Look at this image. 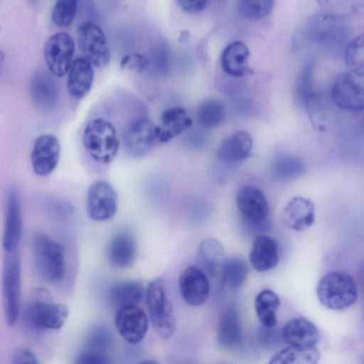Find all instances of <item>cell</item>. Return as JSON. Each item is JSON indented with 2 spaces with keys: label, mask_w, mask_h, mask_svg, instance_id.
Instances as JSON below:
<instances>
[{
  "label": "cell",
  "mask_w": 364,
  "mask_h": 364,
  "mask_svg": "<svg viewBox=\"0 0 364 364\" xmlns=\"http://www.w3.org/2000/svg\"><path fill=\"white\" fill-rule=\"evenodd\" d=\"M68 73V89L70 95L76 99L85 97L94 81L93 65L85 57H78L73 60Z\"/></svg>",
  "instance_id": "603a6c76"
},
{
  "label": "cell",
  "mask_w": 364,
  "mask_h": 364,
  "mask_svg": "<svg viewBox=\"0 0 364 364\" xmlns=\"http://www.w3.org/2000/svg\"><path fill=\"white\" fill-rule=\"evenodd\" d=\"M272 0H242L237 2V11L242 16L258 20L267 16L274 7Z\"/></svg>",
  "instance_id": "e575fe53"
},
{
  "label": "cell",
  "mask_w": 364,
  "mask_h": 364,
  "mask_svg": "<svg viewBox=\"0 0 364 364\" xmlns=\"http://www.w3.org/2000/svg\"><path fill=\"white\" fill-rule=\"evenodd\" d=\"M85 149L96 162L107 164L117 154L120 139L114 125L109 121L97 118L86 125L82 135Z\"/></svg>",
  "instance_id": "6da1fadb"
},
{
  "label": "cell",
  "mask_w": 364,
  "mask_h": 364,
  "mask_svg": "<svg viewBox=\"0 0 364 364\" xmlns=\"http://www.w3.org/2000/svg\"><path fill=\"white\" fill-rule=\"evenodd\" d=\"M363 34L354 38L348 45L346 51V63L351 73L363 77Z\"/></svg>",
  "instance_id": "836d02e7"
},
{
  "label": "cell",
  "mask_w": 364,
  "mask_h": 364,
  "mask_svg": "<svg viewBox=\"0 0 364 364\" xmlns=\"http://www.w3.org/2000/svg\"><path fill=\"white\" fill-rule=\"evenodd\" d=\"M320 303L326 308L341 311L352 306L358 299V289L353 277L333 271L321 277L316 287Z\"/></svg>",
  "instance_id": "7a4b0ae2"
},
{
  "label": "cell",
  "mask_w": 364,
  "mask_h": 364,
  "mask_svg": "<svg viewBox=\"0 0 364 364\" xmlns=\"http://www.w3.org/2000/svg\"><path fill=\"white\" fill-rule=\"evenodd\" d=\"M74 53L75 42L69 33L58 32L50 36L43 48L48 70L54 76H64L72 64Z\"/></svg>",
  "instance_id": "9c48e42d"
},
{
  "label": "cell",
  "mask_w": 364,
  "mask_h": 364,
  "mask_svg": "<svg viewBox=\"0 0 364 364\" xmlns=\"http://www.w3.org/2000/svg\"><path fill=\"white\" fill-rule=\"evenodd\" d=\"M178 286L184 301L198 306L206 302L210 294V284L207 275L198 267L189 266L181 273Z\"/></svg>",
  "instance_id": "2e32d148"
},
{
  "label": "cell",
  "mask_w": 364,
  "mask_h": 364,
  "mask_svg": "<svg viewBox=\"0 0 364 364\" xmlns=\"http://www.w3.org/2000/svg\"><path fill=\"white\" fill-rule=\"evenodd\" d=\"M60 155V144L55 136L48 134L38 136L31 154L33 171L41 176L50 175L56 168Z\"/></svg>",
  "instance_id": "5bb4252c"
},
{
  "label": "cell",
  "mask_w": 364,
  "mask_h": 364,
  "mask_svg": "<svg viewBox=\"0 0 364 364\" xmlns=\"http://www.w3.org/2000/svg\"><path fill=\"white\" fill-rule=\"evenodd\" d=\"M136 251V242L133 232L122 229L111 237L107 247V257L113 266L127 268L133 264Z\"/></svg>",
  "instance_id": "ac0fdd59"
},
{
  "label": "cell",
  "mask_w": 364,
  "mask_h": 364,
  "mask_svg": "<svg viewBox=\"0 0 364 364\" xmlns=\"http://www.w3.org/2000/svg\"><path fill=\"white\" fill-rule=\"evenodd\" d=\"M68 314L66 305L50 301L46 294L39 292L26 306L23 315L31 328L56 330L63 326Z\"/></svg>",
  "instance_id": "5b68a950"
},
{
  "label": "cell",
  "mask_w": 364,
  "mask_h": 364,
  "mask_svg": "<svg viewBox=\"0 0 364 364\" xmlns=\"http://www.w3.org/2000/svg\"><path fill=\"white\" fill-rule=\"evenodd\" d=\"M144 287L137 280L117 282L110 288L109 295L112 302L119 306L137 304L142 299Z\"/></svg>",
  "instance_id": "83f0119b"
},
{
  "label": "cell",
  "mask_w": 364,
  "mask_h": 364,
  "mask_svg": "<svg viewBox=\"0 0 364 364\" xmlns=\"http://www.w3.org/2000/svg\"><path fill=\"white\" fill-rule=\"evenodd\" d=\"M22 228L20 198L16 188L11 187L8 191L5 205L3 247L6 252L16 250L21 238Z\"/></svg>",
  "instance_id": "9a60e30c"
},
{
  "label": "cell",
  "mask_w": 364,
  "mask_h": 364,
  "mask_svg": "<svg viewBox=\"0 0 364 364\" xmlns=\"http://www.w3.org/2000/svg\"><path fill=\"white\" fill-rule=\"evenodd\" d=\"M76 364H105V360L97 353H85L79 357Z\"/></svg>",
  "instance_id": "ab89813d"
},
{
  "label": "cell",
  "mask_w": 364,
  "mask_h": 364,
  "mask_svg": "<svg viewBox=\"0 0 364 364\" xmlns=\"http://www.w3.org/2000/svg\"><path fill=\"white\" fill-rule=\"evenodd\" d=\"M192 125L193 120L183 107H173L165 109L157 125L158 143L169 142L189 130Z\"/></svg>",
  "instance_id": "d6986e66"
},
{
  "label": "cell",
  "mask_w": 364,
  "mask_h": 364,
  "mask_svg": "<svg viewBox=\"0 0 364 364\" xmlns=\"http://www.w3.org/2000/svg\"><path fill=\"white\" fill-rule=\"evenodd\" d=\"M86 206L92 220L102 222L111 219L117 209V196L114 189L105 181L93 182L87 189Z\"/></svg>",
  "instance_id": "8fae6325"
},
{
  "label": "cell",
  "mask_w": 364,
  "mask_h": 364,
  "mask_svg": "<svg viewBox=\"0 0 364 364\" xmlns=\"http://www.w3.org/2000/svg\"><path fill=\"white\" fill-rule=\"evenodd\" d=\"M250 51L241 41L229 43L223 50L220 65L223 71L232 77H242L251 73L248 64Z\"/></svg>",
  "instance_id": "484cf974"
},
{
  "label": "cell",
  "mask_w": 364,
  "mask_h": 364,
  "mask_svg": "<svg viewBox=\"0 0 364 364\" xmlns=\"http://www.w3.org/2000/svg\"><path fill=\"white\" fill-rule=\"evenodd\" d=\"M280 306V299L271 289H263L255 300L257 316L264 327L272 328L277 323L276 312Z\"/></svg>",
  "instance_id": "f1b7e54d"
},
{
  "label": "cell",
  "mask_w": 364,
  "mask_h": 364,
  "mask_svg": "<svg viewBox=\"0 0 364 364\" xmlns=\"http://www.w3.org/2000/svg\"><path fill=\"white\" fill-rule=\"evenodd\" d=\"M78 2L75 0L57 1L52 9L51 18L59 27L70 26L75 19Z\"/></svg>",
  "instance_id": "d590c367"
},
{
  "label": "cell",
  "mask_w": 364,
  "mask_h": 364,
  "mask_svg": "<svg viewBox=\"0 0 364 364\" xmlns=\"http://www.w3.org/2000/svg\"><path fill=\"white\" fill-rule=\"evenodd\" d=\"M139 364H158L152 360H144L139 363Z\"/></svg>",
  "instance_id": "b9f144b4"
},
{
  "label": "cell",
  "mask_w": 364,
  "mask_h": 364,
  "mask_svg": "<svg viewBox=\"0 0 364 364\" xmlns=\"http://www.w3.org/2000/svg\"><path fill=\"white\" fill-rule=\"evenodd\" d=\"M252 149V139L245 131H237L226 137L217 150L218 159L226 164L242 161L247 159Z\"/></svg>",
  "instance_id": "7402d4cb"
},
{
  "label": "cell",
  "mask_w": 364,
  "mask_h": 364,
  "mask_svg": "<svg viewBox=\"0 0 364 364\" xmlns=\"http://www.w3.org/2000/svg\"><path fill=\"white\" fill-rule=\"evenodd\" d=\"M282 336L291 347L312 348L318 342V331L309 320L298 317L287 321L282 329Z\"/></svg>",
  "instance_id": "ffe728a7"
},
{
  "label": "cell",
  "mask_w": 364,
  "mask_h": 364,
  "mask_svg": "<svg viewBox=\"0 0 364 364\" xmlns=\"http://www.w3.org/2000/svg\"><path fill=\"white\" fill-rule=\"evenodd\" d=\"M32 249L40 275L50 282L61 281L66 269L63 247L48 235L37 232L33 236Z\"/></svg>",
  "instance_id": "3957f363"
},
{
  "label": "cell",
  "mask_w": 364,
  "mask_h": 364,
  "mask_svg": "<svg viewBox=\"0 0 364 364\" xmlns=\"http://www.w3.org/2000/svg\"><path fill=\"white\" fill-rule=\"evenodd\" d=\"M30 94L34 105L43 111L52 109L58 97L57 83L53 75L44 69H38L30 80Z\"/></svg>",
  "instance_id": "e0dca14e"
},
{
  "label": "cell",
  "mask_w": 364,
  "mask_h": 364,
  "mask_svg": "<svg viewBox=\"0 0 364 364\" xmlns=\"http://www.w3.org/2000/svg\"><path fill=\"white\" fill-rule=\"evenodd\" d=\"M221 272L224 282L230 287L237 289L246 281L249 268L242 258L231 257L225 259Z\"/></svg>",
  "instance_id": "d6a6232c"
},
{
  "label": "cell",
  "mask_w": 364,
  "mask_h": 364,
  "mask_svg": "<svg viewBox=\"0 0 364 364\" xmlns=\"http://www.w3.org/2000/svg\"><path fill=\"white\" fill-rule=\"evenodd\" d=\"M157 134V124L147 119H137L127 125L123 132L124 149L130 157H144L158 143Z\"/></svg>",
  "instance_id": "ba28073f"
},
{
  "label": "cell",
  "mask_w": 364,
  "mask_h": 364,
  "mask_svg": "<svg viewBox=\"0 0 364 364\" xmlns=\"http://www.w3.org/2000/svg\"><path fill=\"white\" fill-rule=\"evenodd\" d=\"M11 364H39L35 355L26 348H16L11 355Z\"/></svg>",
  "instance_id": "74e56055"
},
{
  "label": "cell",
  "mask_w": 364,
  "mask_h": 364,
  "mask_svg": "<svg viewBox=\"0 0 364 364\" xmlns=\"http://www.w3.org/2000/svg\"><path fill=\"white\" fill-rule=\"evenodd\" d=\"M5 60V53L2 50L0 49V73L2 70Z\"/></svg>",
  "instance_id": "60d3db41"
},
{
  "label": "cell",
  "mask_w": 364,
  "mask_h": 364,
  "mask_svg": "<svg viewBox=\"0 0 364 364\" xmlns=\"http://www.w3.org/2000/svg\"><path fill=\"white\" fill-rule=\"evenodd\" d=\"M176 4L183 12L194 14L203 11L207 7L208 1L204 0H178L176 1Z\"/></svg>",
  "instance_id": "f35d334b"
},
{
  "label": "cell",
  "mask_w": 364,
  "mask_h": 364,
  "mask_svg": "<svg viewBox=\"0 0 364 364\" xmlns=\"http://www.w3.org/2000/svg\"><path fill=\"white\" fill-rule=\"evenodd\" d=\"M250 262L257 272H264L274 268L279 261L278 245L267 235H259L254 240L250 252Z\"/></svg>",
  "instance_id": "cb8c5ba5"
},
{
  "label": "cell",
  "mask_w": 364,
  "mask_h": 364,
  "mask_svg": "<svg viewBox=\"0 0 364 364\" xmlns=\"http://www.w3.org/2000/svg\"><path fill=\"white\" fill-rule=\"evenodd\" d=\"M243 340V333L240 317L234 306L228 307L220 318L217 341L225 349L238 348Z\"/></svg>",
  "instance_id": "d4e9b609"
},
{
  "label": "cell",
  "mask_w": 364,
  "mask_h": 364,
  "mask_svg": "<svg viewBox=\"0 0 364 364\" xmlns=\"http://www.w3.org/2000/svg\"><path fill=\"white\" fill-rule=\"evenodd\" d=\"M225 109L223 103L215 99L203 102L198 107L196 118L201 127L212 129L223 121Z\"/></svg>",
  "instance_id": "1f68e13d"
},
{
  "label": "cell",
  "mask_w": 364,
  "mask_h": 364,
  "mask_svg": "<svg viewBox=\"0 0 364 364\" xmlns=\"http://www.w3.org/2000/svg\"><path fill=\"white\" fill-rule=\"evenodd\" d=\"M225 259L221 243L214 238L201 241L197 252V261L200 268L206 275H216L222 269Z\"/></svg>",
  "instance_id": "4316f807"
},
{
  "label": "cell",
  "mask_w": 364,
  "mask_h": 364,
  "mask_svg": "<svg viewBox=\"0 0 364 364\" xmlns=\"http://www.w3.org/2000/svg\"><path fill=\"white\" fill-rule=\"evenodd\" d=\"M151 63L148 58L141 53H129L123 56L120 66L123 69L134 71L138 73L146 72Z\"/></svg>",
  "instance_id": "8d00e7d4"
},
{
  "label": "cell",
  "mask_w": 364,
  "mask_h": 364,
  "mask_svg": "<svg viewBox=\"0 0 364 364\" xmlns=\"http://www.w3.org/2000/svg\"><path fill=\"white\" fill-rule=\"evenodd\" d=\"M115 326L120 336L131 344L139 343L149 328V320L144 310L137 306H121L114 316Z\"/></svg>",
  "instance_id": "7c38bea8"
},
{
  "label": "cell",
  "mask_w": 364,
  "mask_h": 364,
  "mask_svg": "<svg viewBox=\"0 0 364 364\" xmlns=\"http://www.w3.org/2000/svg\"><path fill=\"white\" fill-rule=\"evenodd\" d=\"M146 303L156 332L163 338L171 337L175 331L176 321L162 279L157 278L149 283L146 291Z\"/></svg>",
  "instance_id": "277c9868"
},
{
  "label": "cell",
  "mask_w": 364,
  "mask_h": 364,
  "mask_svg": "<svg viewBox=\"0 0 364 364\" xmlns=\"http://www.w3.org/2000/svg\"><path fill=\"white\" fill-rule=\"evenodd\" d=\"M335 105L345 110L358 112L363 109V89L352 73H342L336 76L331 87Z\"/></svg>",
  "instance_id": "4fadbf2b"
},
{
  "label": "cell",
  "mask_w": 364,
  "mask_h": 364,
  "mask_svg": "<svg viewBox=\"0 0 364 364\" xmlns=\"http://www.w3.org/2000/svg\"><path fill=\"white\" fill-rule=\"evenodd\" d=\"M2 298L6 323L14 326L21 310V261L16 250L6 252L2 273Z\"/></svg>",
  "instance_id": "8992f818"
},
{
  "label": "cell",
  "mask_w": 364,
  "mask_h": 364,
  "mask_svg": "<svg viewBox=\"0 0 364 364\" xmlns=\"http://www.w3.org/2000/svg\"><path fill=\"white\" fill-rule=\"evenodd\" d=\"M284 223L296 232L304 231L315 221V207L309 198L302 196L292 198L286 205L283 212Z\"/></svg>",
  "instance_id": "44dd1931"
},
{
  "label": "cell",
  "mask_w": 364,
  "mask_h": 364,
  "mask_svg": "<svg viewBox=\"0 0 364 364\" xmlns=\"http://www.w3.org/2000/svg\"><path fill=\"white\" fill-rule=\"evenodd\" d=\"M236 204L242 220L249 225L260 228L267 223L269 206L264 192L254 186H244L237 191Z\"/></svg>",
  "instance_id": "30bf717a"
},
{
  "label": "cell",
  "mask_w": 364,
  "mask_h": 364,
  "mask_svg": "<svg viewBox=\"0 0 364 364\" xmlns=\"http://www.w3.org/2000/svg\"><path fill=\"white\" fill-rule=\"evenodd\" d=\"M270 169L274 178L286 182L302 175L305 172V166L298 157L284 154L273 160Z\"/></svg>",
  "instance_id": "f546056e"
},
{
  "label": "cell",
  "mask_w": 364,
  "mask_h": 364,
  "mask_svg": "<svg viewBox=\"0 0 364 364\" xmlns=\"http://www.w3.org/2000/svg\"><path fill=\"white\" fill-rule=\"evenodd\" d=\"M319 352L315 348H297L289 346L274 355L268 364H317Z\"/></svg>",
  "instance_id": "4dcf8cb0"
},
{
  "label": "cell",
  "mask_w": 364,
  "mask_h": 364,
  "mask_svg": "<svg viewBox=\"0 0 364 364\" xmlns=\"http://www.w3.org/2000/svg\"><path fill=\"white\" fill-rule=\"evenodd\" d=\"M76 33L78 46L85 58L97 68L107 67L111 60V51L102 28L86 21L77 26Z\"/></svg>",
  "instance_id": "52a82bcc"
}]
</instances>
